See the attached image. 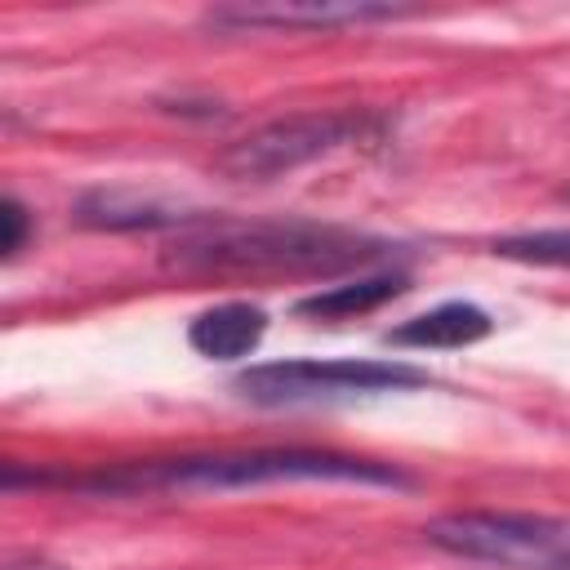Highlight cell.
Here are the masks:
<instances>
[{
	"instance_id": "cell-1",
	"label": "cell",
	"mask_w": 570,
	"mask_h": 570,
	"mask_svg": "<svg viewBox=\"0 0 570 570\" xmlns=\"http://www.w3.org/2000/svg\"><path fill=\"white\" fill-rule=\"evenodd\" d=\"M289 481H347V485H392L405 490L410 476L379 459H356L338 450H218V454H183V459H142V463H107L94 472H31L27 485H58L80 494H223L254 485H289Z\"/></svg>"
},
{
	"instance_id": "cell-2",
	"label": "cell",
	"mask_w": 570,
	"mask_h": 570,
	"mask_svg": "<svg viewBox=\"0 0 570 570\" xmlns=\"http://www.w3.org/2000/svg\"><path fill=\"white\" fill-rule=\"evenodd\" d=\"M401 258V245L312 218H227L205 214L183 227L165 263L200 276H361Z\"/></svg>"
},
{
	"instance_id": "cell-3",
	"label": "cell",
	"mask_w": 570,
	"mask_h": 570,
	"mask_svg": "<svg viewBox=\"0 0 570 570\" xmlns=\"http://www.w3.org/2000/svg\"><path fill=\"white\" fill-rule=\"evenodd\" d=\"M387 134V116L370 107H343V111H294L281 120H267L249 129L245 138L227 142L214 156V169L232 183H272L281 174H294L321 156H334L343 147L379 142Z\"/></svg>"
},
{
	"instance_id": "cell-4",
	"label": "cell",
	"mask_w": 570,
	"mask_h": 570,
	"mask_svg": "<svg viewBox=\"0 0 570 570\" xmlns=\"http://www.w3.org/2000/svg\"><path fill=\"white\" fill-rule=\"evenodd\" d=\"M423 539L445 557L485 570H570V521L543 512H445L423 525Z\"/></svg>"
},
{
	"instance_id": "cell-5",
	"label": "cell",
	"mask_w": 570,
	"mask_h": 570,
	"mask_svg": "<svg viewBox=\"0 0 570 570\" xmlns=\"http://www.w3.org/2000/svg\"><path fill=\"white\" fill-rule=\"evenodd\" d=\"M432 374L410 361H267L249 365L232 379V387L249 405H316V401H347V396H379V392H414L428 387Z\"/></svg>"
},
{
	"instance_id": "cell-6",
	"label": "cell",
	"mask_w": 570,
	"mask_h": 570,
	"mask_svg": "<svg viewBox=\"0 0 570 570\" xmlns=\"http://www.w3.org/2000/svg\"><path fill=\"white\" fill-rule=\"evenodd\" d=\"M419 9L405 4H223L205 13L209 31H334V27H370L401 22Z\"/></svg>"
},
{
	"instance_id": "cell-7",
	"label": "cell",
	"mask_w": 570,
	"mask_h": 570,
	"mask_svg": "<svg viewBox=\"0 0 570 570\" xmlns=\"http://www.w3.org/2000/svg\"><path fill=\"white\" fill-rule=\"evenodd\" d=\"M200 209H187L178 200H165L156 191H138V187H89L76 200V223L94 227V232H160V227H191L200 223Z\"/></svg>"
},
{
	"instance_id": "cell-8",
	"label": "cell",
	"mask_w": 570,
	"mask_h": 570,
	"mask_svg": "<svg viewBox=\"0 0 570 570\" xmlns=\"http://www.w3.org/2000/svg\"><path fill=\"white\" fill-rule=\"evenodd\" d=\"M263 334H267V312L258 303H245V298L214 303V307L196 312L187 325L191 352L209 356V361H240L263 343Z\"/></svg>"
},
{
	"instance_id": "cell-9",
	"label": "cell",
	"mask_w": 570,
	"mask_h": 570,
	"mask_svg": "<svg viewBox=\"0 0 570 570\" xmlns=\"http://www.w3.org/2000/svg\"><path fill=\"white\" fill-rule=\"evenodd\" d=\"M405 289H410V276L401 267H379V272H361V276H347L343 285H330V289H316V294L298 298L294 316H303V321H352V316L379 312L383 303L401 298Z\"/></svg>"
},
{
	"instance_id": "cell-10",
	"label": "cell",
	"mask_w": 570,
	"mask_h": 570,
	"mask_svg": "<svg viewBox=\"0 0 570 570\" xmlns=\"http://www.w3.org/2000/svg\"><path fill=\"white\" fill-rule=\"evenodd\" d=\"M494 330L490 312L476 307V303H441L423 316H410L405 325L387 330L383 343L392 347H419V352H441V347H468V343H481L485 334Z\"/></svg>"
},
{
	"instance_id": "cell-11",
	"label": "cell",
	"mask_w": 570,
	"mask_h": 570,
	"mask_svg": "<svg viewBox=\"0 0 570 570\" xmlns=\"http://www.w3.org/2000/svg\"><path fill=\"white\" fill-rule=\"evenodd\" d=\"M499 258L512 263H534V267H570V227H548V232H517L499 236L490 245Z\"/></svg>"
},
{
	"instance_id": "cell-12",
	"label": "cell",
	"mask_w": 570,
	"mask_h": 570,
	"mask_svg": "<svg viewBox=\"0 0 570 570\" xmlns=\"http://www.w3.org/2000/svg\"><path fill=\"white\" fill-rule=\"evenodd\" d=\"M27 236H31V214H27V205H22L18 196H4V200H0V254H4V258H18V249L27 245Z\"/></svg>"
},
{
	"instance_id": "cell-13",
	"label": "cell",
	"mask_w": 570,
	"mask_h": 570,
	"mask_svg": "<svg viewBox=\"0 0 570 570\" xmlns=\"http://www.w3.org/2000/svg\"><path fill=\"white\" fill-rule=\"evenodd\" d=\"M4 570H67V566H58L49 557H9Z\"/></svg>"
},
{
	"instance_id": "cell-14",
	"label": "cell",
	"mask_w": 570,
	"mask_h": 570,
	"mask_svg": "<svg viewBox=\"0 0 570 570\" xmlns=\"http://www.w3.org/2000/svg\"><path fill=\"white\" fill-rule=\"evenodd\" d=\"M561 200H570V183H566V187H561Z\"/></svg>"
}]
</instances>
